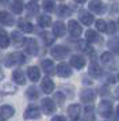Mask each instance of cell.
<instances>
[{"instance_id": "obj_1", "label": "cell", "mask_w": 119, "mask_h": 121, "mask_svg": "<svg viewBox=\"0 0 119 121\" xmlns=\"http://www.w3.org/2000/svg\"><path fill=\"white\" fill-rule=\"evenodd\" d=\"M99 113L104 118L111 117V114H112V102H110V101H102L100 105H99Z\"/></svg>"}, {"instance_id": "obj_2", "label": "cell", "mask_w": 119, "mask_h": 121, "mask_svg": "<svg viewBox=\"0 0 119 121\" xmlns=\"http://www.w3.org/2000/svg\"><path fill=\"white\" fill-rule=\"evenodd\" d=\"M41 108H42V112L45 114H53L56 112V104L53 102V99L50 98H45L41 101Z\"/></svg>"}, {"instance_id": "obj_3", "label": "cell", "mask_w": 119, "mask_h": 121, "mask_svg": "<svg viewBox=\"0 0 119 121\" xmlns=\"http://www.w3.org/2000/svg\"><path fill=\"white\" fill-rule=\"evenodd\" d=\"M39 117H41V112L34 105L28 106L26 109V112H24V118L26 120H35V118H39Z\"/></svg>"}, {"instance_id": "obj_4", "label": "cell", "mask_w": 119, "mask_h": 121, "mask_svg": "<svg viewBox=\"0 0 119 121\" xmlns=\"http://www.w3.org/2000/svg\"><path fill=\"white\" fill-rule=\"evenodd\" d=\"M15 114V109L10 106V105H3V106H0V117L3 118V120H8L11 118L12 116Z\"/></svg>"}, {"instance_id": "obj_5", "label": "cell", "mask_w": 119, "mask_h": 121, "mask_svg": "<svg viewBox=\"0 0 119 121\" xmlns=\"http://www.w3.org/2000/svg\"><path fill=\"white\" fill-rule=\"evenodd\" d=\"M96 97V94L93 90H89V88H85V90H83L80 94V98L83 102H85V104H89V102H93V99Z\"/></svg>"}, {"instance_id": "obj_6", "label": "cell", "mask_w": 119, "mask_h": 121, "mask_svg": "<svg viewBox=\"0 0 119 121\" xmlns=\"http://www.w3.org/2000/svg\"><path fill=\"white\" fill-rule=\"evenodd\" d=\"M41 87H42L43 93L46 94H50L52 91L54 90V83L52 82V79H49V78H45L42 80V83H41Z\"/></svg>"}, {"instance_id": "obj_7", "label": "cell", "mask_w": 119, "mask_h": 121, "mask_svg": "<svg viewBox=\"0 0 119 121\" xmlns=\"http://www.w3.org/2000/svg\"><path fill=\"white\" fill-rule=\"evenodd\" d=\"M70 73H72V71H70L68 64H60L57 67V75H60V76L68 78V76H70Z\"/></svg>"}, {"instance_id": "obj_8", "label": "cell", "mask_w": 119, "mask_h": 121, "mask_svg": "<svg viewBox=\"0 0 119 121\" xmlns=\"http://www.w3.org/2000/svg\"><path fill=\"white\" fill-rule=\"evenodd\" d=\"M80 112H81V108L79 105H70L69 108H68V114H69V117L72 120L73 118H79Z\"/></svg>"}, {"instance_id": "obj_9", "label": "cell", "mask_w": 119, "mask_h": 121, "mask_svg": "<svg viewBox=\"0 0 119 121\" xmlns=\"http://www.w3.org/2000/svg\"><path fill=\"white\" fill-rule=\"evenodd\" d=\"M52 55L54 57H57V59H64L65 56L68 55V49L64 48V46H57V48H54L52 50Z\"/></svg>"}, {"instance_id": "obj_10", "label": "cell", "mask_w": 119, "mask_h": 121, "mask_svg": "<svg viewBox=\"0 0 119 121\" xmlns=\"http://www.w3.org/2000/svg\"><path fill=\"white\" fill-rule=\"evenodd\" d=\"M12 79H14V82L18 83V84H24L26 82V78H24V73L22 69H16L14 73H12Z\"/></svg>"}, {"instance_id": "obj_11", "label": "cell", "mask_w": 119, "mask_h": 121, "mask_svg": "<svg viewBox=\"0 0 119 121\" xmlns=\"http://www.w3.org/2000/svg\"><path fill=\"white\" fill-rule=\"evenodd\" d=\"M70 64L75 67V68H83V67L85 65V60L81 57V56H73L72 57V60H70Z\"/></svg>"}, {"instance_id": "obj_12", "label": "cell", "mask_w": 119, "mask_h": 121, "mask_svg": "<svg viewBox=\"0 0 119 121\" xmlns=\"http://www.w3.org/2000/svg\"><path fill=\"white\" fill-rule=\"evenodd\" d=\"M27 75L30 78V80L35 82V80L39 79V69H38L37 67H30V68L27 69Z\"/></svg>"}, {"instance_id": "obj_13", "label": "cell", "mask_w": 119, "mask_h": 121, "mask_svg": "<svg viewBox=\"0 0 119 121\" xmlns=\"http://www.w3.org/2000/svg\"><path fill=\"white\" fill-rule=\"evenodd\" d=\"M84 117H85V121H95V113H93V106L92 105L85 106Z\"/></svg>"}, {"instance_id": "obj_14", "label": "cell", "mask_w": 119, "mask_h": 121, "mask_svg": "<svg viewBox=\"0 0 119 121\" xmlns=\"http://www.w3.org/2000/svg\"><path fill=\"white\" fill-rule=\"evenodd\" d=\"M89 73L92 76H100L102 75V69H100V67L97 65L96 63H93V64L89 65Z\"/></svg>"}, {"instance_id": "obj_15", "label": "cell", "mask_w": 119, "mask_h": 121, "mask_svg": "<svg viewBox=\"0 0 119 121\" xmlns=\"http://www.w3.org/2000/svg\"><path fill=\"white\" fill-rule=\"evenodd\" d=\"M27 97L31 99V101H34V99H37L38 98V95H39V93H38V90L34 86H31V87H28L27 88Z\"/></svg>"}, {"instance_id": "obj_16", "label": "cell", "mask_w": 119, "mask_h": 121, "mask_svg": "<svg viewBox=\"0 0 119 121\" xmlns=\"http://www.w3.org/2000/svg\"><path fill=\"white\" fill-rule=\"evenodd\" d=\"M42 67H43V69L48 72V73H50V72H53L54 69V65H53V63L50 60H43L42 61Z\"/></svg>"}, {"instance_id": "obj_17", "label": "cell", "mask_w": 119, "mask_h": 121, "mask_svg": "<svg viewBox=\"0 0 119 121\" xmlns=\"http://www.w3.org/2000/svg\"><path fill=\"white\" fill-rule=\"evenodd\" d=\"M0 45L3 48H7L8 46V37H7V34L4 31H0Z\"/></svg>"}, {"instance_id": "obj_18", "label": "cell", "mask_w": 119, "mask_h": 121, "mask_svg": "<svg viewBox=\"0 0 119 121\" xmlns=\"http://www.w3.org/2000/svg\"><path fill=\"white\" fill-rule=\"evenodd\" d=\"M27 52L30 55H35L37 53V45L34 44V41H28V44H27Z\"/></svg>"}, {"instance_id": "obj_19", "label": "cell", "mask_w": 119, "mask_h": 121, "mask_svg": "<svg viewBox=\"0 0 119 121\" xmlns=\"http://www.w3.org/2000/svg\"><path fill=\"white\" fill-rule=\"evenodd\" d=\"M54 99L58 102V105L61 106V105L64 104V101H65V97L62 95V93H56L54 94Z\"/></svg>"}, {"instance_id": "obj_20", "label": "cell", "mask_w": 119, "mask_h": 121, "mask_svg": "<svg viewBox=\"0 0 119 121\" xmlns=\"http://www.w3.org/2000/svg\"><path fill=\"white\" fill-rule=\"evenodd\" d=\"M3 91H4V93H8V94H14V93H16V88L12 87L11 84H7V86H4Z\"/></svg>"}, {"instance_id": "obj_21", "label": "cell", "mask_w": 119, "mask_h": 121, "mask_svg": "<svg viewBox=\"0 0 119 121\" xmlns=\"http://www.w3.org/2000/svg\"><path fill=\"white\" fill-rule=\"evenodd\" d=\"M52 121H66V118H65L64 116H56V117H53Z\"/></svg>"}, {"instance_id": "obj_22", "label": "cell", "mask_w": 119, "mask_h": 121, "mask_svg": "<svg viewBox=\"0 0 119 121\" xmlns=\"http://www.w3.org/2000/svg\"><path fill=\"white\" fill-rule=\"evenodd\" d=\"M3 78H4V73H3V71H1V69H0V80H1Z\"/></svg>"}, {"instance_id": "obj_23", "label": "cell", "mask_w": 119, "mask_h": 121, "mask_svg": "<svg viewBox=\"0 0 119 121\" xmlns=\"http://www.w3.org/2000/svg\"><path fill=\"white\" fill-rule=\"evenodd\" d=\"M115 94H116V97H118V98H119V87L116 88V91H115Z\"/></svg>"}, {"instance_id": "obj_24", "label": "cell", "mask_w": 119, "mask_h": 121, "mask_svg": "<svg viewBox=\"0 0 119 121\" xmlns=\"http://www.w3.org/2000/svg\"><path fill=\"white\" fill-rule=\"evenodd\" d=\"M72 121H81V120H79V118H73Z\"/></svg>"}, {"instance_id": "obj_25", "label": "cell", "mask_w": 119, "mask_h": 121, "mask_svg": "<svg viewBox=\"0 0 119 121\" xmlns=\"http://www.w3.org/2000/svg\"><path fill=\"white\" fill-rule=\"evenodd\" d=\"M116 113H118V116H119V106L116 108Z\"/></svg>"}]
</instances>
